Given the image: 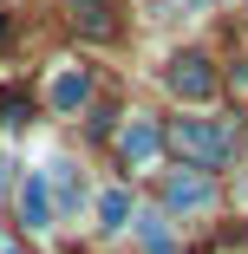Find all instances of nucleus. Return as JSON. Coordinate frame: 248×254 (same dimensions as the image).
I'll list each match as a JSON object with an SVG mask.
<instances>
[{
	"label": "nucleus",
	"mask_w": 248,
	"mask_h": 254,
	"mask_svg": "<svg viewBox=\"0 0 248 254\" xmlns=\"http://www.w3.org/2000/svg\"><path fill=\"white\" fill-rule=\"evenodd\" d=\"M176 150L216 170V163H229V157H235V130H229L222 118H183V124H176Z\"/></svg>",
	"instance_id": "f257e3e1"
},
{
	"label": "nucleus",
	"mask_w": 248,
	"mask_h": 254,
	"mask_svg": "<svg viewBox=\"0 0 248 254\" xmlns=\"http://www.w3.org/2000/svg\"><path fill=\"white\" fill-rule=\"evenodd\" d=\"M170 91L189 98V105H203V98H216V65L203 53H176L170 59Z\"/></svg>",
	"instance_id": "f03ea898"
},
{
	"label": "nucleus",
	"mask_w": 248,
	"mask_h": 254,
	"mask_svg": "<svg viewBox=\"0 0 248 254\" xmlns=\"http://www.w3.org/2000/svg\"><path fill=\"white\" fill-rule=\"evenodd\" d=\"M164 202H170V209H209V202H216V189H209V176H196V170H183V176H170L164 183Z\"/></svg>",
	"instance_id": "7ed1b4c3"
},
{
	"label": "nucleus",
	"mask_w": 248,
	"mask_h": 254,
	"mask_svg": "<svg viewBox=\"0 0 248 254\" xmlns=\"http://www.w3.org/2000/svg\"><path fill=\"white\" fill-rule=\"evenodd\" d=\"M157 143H164V137H157V124H144V118H131V124H124V137H118L124 163H151V157H157Z\"/></svg>",
	"instance_id": "20e7f679"
},
{
	"label": "nucleus",
	"mask_w": 248,
	"mask_h": 254,
	"mask_svg": "<svg viewBox=\"0 0 248 254\" xmlns=\"http://www.w3.org/2000/svg\"><path fill=\"white\" fill-rule=\"evenodd\" d=\"M72 13L85 33H111V0H72Z\"/></svg>",
	"instance_id": "39448f33"
},
{
	"label": "nucleus",
	"mask_w": 248,
	"mask_h": 254,
	"mask_svg": "<svg viewBox=\"0 0 248 254\" xmlns=\"http://www.w3.org/2000/svg\"><path fill=\"white\" fill-rule=\"evenodd\" d=\"M46 215H53V195H46V176L26 183V228H46Z\"/></svg>",
	"instance_id": "423d86ee"
},
{
	"label": "nucleus",
	"mask_w": 248,
	"mask_h": 254,
	"mask_svg": "<svg viewBox=\"0 0 248 254\" xmlns=\"http://www.w3.org/2000/svg\"><path fill=\"white\" fill-rule=\"evenodd\" d=\"M85 91H91V85H85V72H59L53 105H59V111H72V105H85Z\"/></svg>",
	"instance_id": "0eeeda50"
},
{
	"label": "nucleus",
	"mask_w": 248,
	"mask_h": 254,
	"mask_svg": "<svg viewBox=\"0 0 248 254\" xmlns=\"http://www.w3.org/2000/svg\"><path fill=\"white\" fill-rule=\"evenodd\" d=\"M98 215H105V228H124V215H131V195H124V189H111L105 202H98Z\"/></svg>",
	"instance_id": "6e6552de"
},
{
	"label": "nucleus",
	"mask_w": 248,
	"mask_h": 254,
	"mask_svg": "<svg viewBox=\"0 0 248 254\" xmlns=\"http://www.w3.org/2000/svg\"><path fill=\"white\" fill-rule=\"evenodd\" d=\"M0 118L20 124V118H26V98H20V91H0Z\"/></svg>",
	"instance_id": "1a4fd4ad"
},
{
	"label": "nucleus",
	"mask_w": 248,
	"mask_h": 254,
	"mask_svg": "<svg viewBox=\"0 0 248 254\" xmlns=\"http://www.w3.org/2000/svg\"><path fill=\"white\" fill-rule=\"evenodd\" d=\"M0 39H7V13H0Z\"/></svg>",
	"instance_id": "9d476101"
}]
</instances>
